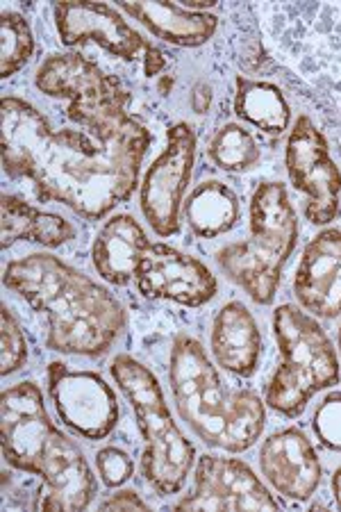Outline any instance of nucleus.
Returning <instances> with one entry per match:
<instances>
[{"label": "nucleus", "instance_id": "nucleus-1", "mask_svg": "<svg viewBox=\"0 0 341 512\" xmlns=\"http://www.w3.org/2000/svg\"><path fill=\"white\" fill-rule=\"evenodd\" d=\"M35 87L66 101L62 114L73 126L51 119L19 96L0 107V151L12 178L35 187L41 203H62L96 221L135 194L151 148V132L132 117V96L123 82L80 53L46 57Z\"/></svg>", "mask_w": 341, "mask_h": 512}, {"label": "nucleus", "instance_id": "nucleus-25", "mask_svg": "<svg viewBox=\"0 0 341 512\" xmlns=\"http://www.w3.org/2000/svg\"><path fill=\"white\" fill-rule=\"evenodd\" d=\"M314 433L330 451H341V392H332L314 412Z\"/></svg>", "mask_w": 341, "mask_h": 512}, {"label": "nucleus", "instance_id": "nucleus-30", "mask_svg": "<svg viewBox=\"0 0 341 512\" xmlns=\"http://www.w3.org/2000/svg\"><path fill=\"white\" fill-rule=\"evenodd\" d=\"M332 494H335V503L341 510V467L337 469L335 476H332Z\"/></svg>", "mask_w": 341, "mask_h": 512}, {"label": "nucleus", "instance_id": "nucleus-17", "mask_svg": "<svg viewBox=\"0 0 341 512\" xmlns=\"http://www.w3.org/2000/svg\"><path fill=\"white\" fill-rule=\"evenodd\" d=\"M151 242L132 214H114L98 233L91 262L98 274L112 285H128L137 276L141 258Z\"/></svg>", "mask_w": 341, "mask_h": 512}, {"label": "nucleus", "instance_id": "nucleus-14", "mask_svg": "<svg viewBox=\"0 0 341 512\" xmlns=\"http://www.w3.org/2000/svg\"><path fill=\"white\" fill-rule=\"evenodd\" d=\"M260 469L269 485L291 501H305L319 490L323 467L301 428H282L260 449Z\"/></svg>", "mask_w": 341, "mask_h": 512}, {"label": "nucleus", "instance_id": "nucleus-13", "mask_svg": "<svg viewBox=\"0 0 341 512\" xmlns=\"http://www.w3.org/2000/svg\"><path fill=\"white\" fill-rule=\"evenodd\" d=\"M55 26L62 44H96L121 60L132 62L146 55L151 44L123 21L119 10L105 3H57L53 7Z\"/></svg>", "mask_w": 341, "mask_h": 512}, {"label": "nucleus", "instance_id": "nucleus-4", "mask_svg": "<svg viewBox=\"0 0 341 512\" xmlns=\"http://www.w3.org/2000/svg\"><path fill=\"white\" fill-rule=\"evenodd\" d=\"M169 383L182 421L207 447L241 453L260 440L266 403L251 390H228L196 337L173 342Z\"/></svg>", "mask_w": 341, "mask_h": 512}, {"label": "nucleus", "instance_id": "nucleus-10", "mask_svg": "<svg viewBox=\"0 0 341 512\" xmlns=\"http://www.w3.org/2000/svg\"><path fill=\"white\" fill-rule=\"evenodd\" d=\"M48 394L62 424L82 440H105L119 421L116 394L96 371L69 369L64 362H51Z\"/></svg>", "mask_w": 341, "mask_h": 512}, {"label": "nucleus", "instance_id": "nucleus-23", "mask_svg": "<svg viewBox=\"0 0 341 512\" xmlns=\"http://www.w3.org/2000/svg\"><path fill=\"white\" fill-rule=\"evenodd\" d=\"M35 55V35L30 23L19 12L5 10L0 16V76L19 73Z\"/></svg>", "mask_w": 341, "mask_h": 512}, {"label": "nucleus", "instance_id": "nucleus-2", "mask_svg": "<svg viewBox=\"0 0 341 512\" xmlns=\"http://www.w3.org/2000/svg\"><path fill=\"white\" fill-rule=\"evenodd\" d=\"M3 283L39 312L55 353L101 358L126 330V308L110 289L51 253L10 262Z\"/></svg>", "mask_w": 341, "mask_h": 512}, {"label": "nucleus", "instance_id": "nucleus-8", "mask_svg": "<svg viewBox=\"0 0 341 512\" xmlns=\"http://www.w3.org/2000/svg\"><path fill=\"white\" fill-rule=\"evenodd\" d=\"M198 139L187 121H178L166 132V146L141 178L139 208L157 237H171L180 230V212L194 173Z\"/></svg>", "mask_w": 341, "mask_h": 512}, {"label": "nucleus", "instance_id": "nucleus-26", "mask_svg": "<svg viewBox=\"0 0 341 512\" xmlns=\"http://www.w3.org/2000/svg\"><path fill=\"white\" fill-rule=\"evenodd\" d=\"M96 469L107 487H121L135 474V462L123 449L105 447L96 453Z\"/></svg>", "mask_w": 341, "mask_h": 512}, {"label": "nucleus", "instance_id": "nucleus-5", "mask_svg": "<svg viewBox=\"0 0 341 512\" xmlns=\"http://www.w3.org/2000/svg\"><path fill=\"white\" fill-rule=\"evenodd\" d=\"M248 230L246 242L228 244L216 253V264L253 303L269 305L298 244V217L285 185L262 183L255 189Z\"/></svg>", "mask_w": 341, "mask_h": 512}, {"label": "nucleus", "instance_id": "nucleus-21", "mask_svg": "<svg viewBox=\"0 0 341 512\" xmlns=\"http://www.w3.org/2000/svg\"><path fill=\"white\" fill-rule=\"evenodd\" d=\"M235 114L264 135H285L291 121V107L276 85L262 80L237 78Z\"/></svg>", "mask_w": 341, "mask_h": 512}, {"label": "nucleus", "instance_id": "nucleus-28", "mask_svg": "<svg viewBox=\"0 0 341 512\" xmlns=\"http://www.w3.org/2000/svg\"><path fill=\"white\" fill-rule=\"evenodd\" d=\"M212 105V89L210 85H205V82H198L194 87V92H191V107H194L196 114H205L210 110Z\"/></svg>", "mask_w": 341, "mask_h": 512}, {"label": "nucleus", "instance_id": "nucleus-6", "mask_svg": "<svg viewBox=\"0 0 341 512\" xmlns=\"http://www.w3.org/2000/svg\"><path fill=\"white\" fill-rule=\"evenodd\" d=\"M110 371L135 412L144 440L141 469L148 485L162 497L180 494L196 465V449L173 419L160 381L144 362L126 353L116 355Z\"/></svg>", "mask_w": 341, "mask_h": 512}, {"label": "nucleus", "instance_id": "nucleus-7", "mask_svg": "<svg viewBox=\"0 0 341 512\" xmlns=\"http://www.w3.org/2000/svg\"><path fill=\"white\" fill-rule=\"evenodd\" d=\"M280 362L264 392V403L282 417L303 415L316 394L337 385L339 355L319 321L294 303H282L273 312Z\"/></svg>", "mask_w": 341, "mask_h": 512}, {"label": "nucleus", "instance_id": "nucleus-12", "mask_svg": "<svg viewBox=\"0 0 341 512\" xmlns=\"http://www.w3.org/2000/svg\"><path fill=\"white\" fill-rule=\"evenodd\" d=\"M135 280L146 299L173 301L187 308H201L219 292L214 274L201 260L162 242L148 246Z\"/></svg>", "mask_w": 341, "mask_h": 512}, {"label": "nucleus", "instance_id": "nucleus-24", "mask_svg": "<svg viewBox=\"0 0 341 512\" xmlns=\"http://www.w3.org/2000/svg\"><path fill=\"white\" fill-rule=\"evenodd\" d=\"M0 346H3V355H0V374L10 376L14 371L26 367L28 362V342L23 337V330L19 326L10 308L3 305V317H0Z\"/></svg>", "mask_w": 341, "mask_h": 512}, {"label": "nucleus", "instance_id": "nucleus-9", "mask_svg": "<svg viewBox=\"0 0 341 512\" xmlns=\"http://www.w3.org/2000/svg\"><path fill=\"white\" fill-rule=\"evenodd\" d=\"M285 167L289 183L305 196V219L312 226L332 224L341 210V171L323 132L305 114L291 126Z\"/></svg>", "mask_w": 341, "mask_h": 512}, {"label": "nucleus", "instance_id": "nucleus-31", "mask_svg": "<svg viewBox=\"0 0 341 512\" xmlns=\"http://www.w3.org/2000/svg\"><path fill=\"white\" fill-rule=\"evenodd\" d=\"M337 349H339V355H341V328H339V335H337Z\"/></svg>", "mask_w": 341, "mask_h": 512}, {"label": "nucleus", "instance_id": "nucleus-11", "mask_svg": "<svg viewBox=\"0 0 341 512\" xmlns=\"http://www.w3.org/2000/svg\"><path fill=\"white\" fill-rule=\"evenodd\" d=\"M176 508L210 512L278 510L280 503L246 462L205 453L198 458L194 485Z\"/></svg>", "mask_w": 341, "mask_h": 512}, {"label": "nucleus", "instance_id": "nucleus-15", "mask_svg": "<svg viewBox=\"0 0 341 512\" xmlns=\"http://www.w3.org/2000/svg\"><path fill=\"white\" fill-rule=\"evenodd\" d=\"M294 296L307 315H341V230H323L305 246L294 276Z\"/></svg>", "mask_w": 341, "mask_h": 512}, {"label": "nucleus", "instance_id": "nucleus-29", "mask_svg": "<svg viewBox=\"0 0 341 512\" xmlns=\"http://www.w3.org/2000/svg\"><path fill=\"white\" fill-rule=\"evenodd\" d=\"M164 64H166V60H164V53L160 51V48H155V46L148 48L146 55H144V73H146V76L148 78L157 76V73L164 69Z\"/></svg>", "mask_w": 341, "mask_h": 512}, {"label": "nucleus", "instance_id": "nucleus-20", "mask_svg": "<svg viewBox=\"0 0 341 512\" xmlns=\"http://www.w3.org/2000/svg\"><path fill=\"white\" fill-rule=\"evenodd\" d=\"M182 210H185L191 233L203 239H214L237 226L239 198L221 180H205L187 196Z\"/></svg>", "mask_w": 341, "mask_h": 512}, {"label": "nucleus", "instance_id": "nucleus-22", "mask_svg": "<svg viewBox=\"0 0 341 512\" xmlns=\"http://www.w3.org/2000/svg\"><path fill=\"white\" fill-rule=\"evenodd\" d=\"M207 153L216 167L228 173L248 171L260 162V148H257L255 137L239 123H223L210 139Z\"/></svg>", "mask_w": 341, "mask_h": 512}, {"label": "nucleus", "instance_id": "nucleus-16", "mask_svg": "<svg viewBox=\"0 0 341 512\" xmlns=\"http://www.w3.org/2000/svg\"><path fill=\"white\" fill-rule=\"evenodd\" d=\"M210 346L214 362L228 374L251 378L262 355V333L244 303L230 301L216 312Z\"/></svg>", "mask_w": 341, "mask_h": 512}, {"label": "nucleus", "instance_id": "nucleus-18", "mask_svg": "<svg viewBox=\"0 0 341 512\" xmlns=\"http://www.w3.org/2000/svg\"><path fill=\"white\" fill-rule=\"evenodd\" d=\"M155 39L180 48H196L214 37L219 21L214 14L191 12L178 3H119Z\"/></svg>", "mask_w": 341, "mask_h": 512}, {"label": "nucleus", "instance_id": "nucleus-3", "mask_svg": "<svg viewBox=\"0 0 341 512\" xmlns=\"http://www.w3.org/2000/svg\"><path fill=\"white\" fill-rule=\"evenodd\" d=\"M0 431L7 465L41 478L35 508L78 512L91 506L96 478L82 449L51 421L37 383L23 381L3 392Z\"/></svg>", "mask_w": 341, "mask_h": 512}, {"label": "nucleus", "instance_id": "nucleus-27", "mask_svg": "<svg viewBox=\"0 0 341 512\" xmlns=\"http://www.w3.org/2000/svg\"><path fill=\"white\" fill-rule=\"evenodd\" d=\"M101 510H148V503L135 490H119L101 503Z\"/></svg>", "mask_w": 341, "mask_h": 512}, {"label": "nucleus", "instance_id": "nucleus-19", "mask_svg": "<svg viewBox=\"0 0 341 512\" xmlns=\"http://www.w3.org/2000/svg\"><path fill=\"white\" fill-rule=\"evenodd\" d=\"M3 249L16 242H32L44 249H57L76 239V228L55 212H44L14 194H3Z\"/></svg>", "mask_w": 341, "mask_h": 512}]
</instances>
